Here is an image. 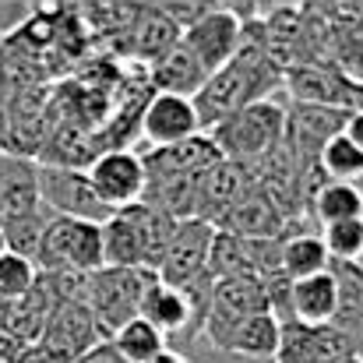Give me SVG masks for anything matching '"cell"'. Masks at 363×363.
<instances>
[{
	"label": "cell",
	"mask_w": 363,
	"mask_h": 363,
	"mask_svg": "<svg viewBox=\"0 0 363 363\" xmlns=\"http://www.w3.org/2000/svg\"><path fill=\"white\" fill-rule=\"evenodd\" d=\"M279 85H286V71H279L275 60H272L264 50L243 43L240 53H237L226 67H219V71L205 82V89L194 96L201 127L212 130V127H219L226 117L240 113V110L254 106V103L272 99V92H275Z\"/></svg>",
	"instance_id": "6da1fadb"
},
{
	"label": "cell",
	"mask_w": 363,
	"mask_h": 363,
	"mask_svg": "<svg viewBox=\"0 0 363 363\" xmlns=\"http://www.w3.org/2000/svg\"><path fill=\"white\" fill-rule=\"evenodd\" d=\"M205 134H212L223 159L250 166V162H261V159L275 155L279 148H286L289 106H282L275 99H264V103H254L240 113L226 117L219 127H212Z\"/></svg>",
	"instance_id": "7a4b0ae2"
},
{
	"label": "cell",
	"mask_w": 363,
	"mask_h": 363,
	"mask_svg": "<svg viewBox=\"0 0 363 363\" xmlns=\"http://www.w3.org/2000/svg\"><path fill=\"white\" fill-rule=\"evenodd\" d=\"M35 264L43 275L53 272H78V275H96L99 268H106V247H103V226L99 223H85V219H60L53 216L39 250H35Z\"/></svg>",
	"instance_id": "3957f363"
},
{
	"label": "cell",
	"mask_w": 363,
	"mask_h": 363,
	"mask_svg": "<svg viewBox=\"0 0 363 363\" xmlns=\"http://www.w3.org/2000/svg\"><path fill=\"white\" fill-rule=\"evenodd\" d=\"M155 272H141V268H99L89 282V307L103 328L106 339H113L127 321L141 318V300L148 293V286L155 282Z\"/></svg>",
	"instance_id": "277c9868"
},
{
	"label": "cell",
	"mask_w": 363,
	"mask_h": 363,
	"mask_svg": "<svg viewBox=\"0 0 363 363\" xmlns=\"http://www.w3.org/2000/svg\"><path fill=\"white\" fill-rule=\"evenodd\" d=\"M39 198L50 216L60 219H85V223H106L113 212L99 201L89 169L60 166V162H39Z\"/></svg>",
	"instance_id": "5b68a950"
},
{
	"label": "cell",
	"mask_w": 363,
	"mask_h": 363,
	"mask_svg": "<svg viewBox=\"0 0 363 363\" xmlns=\"http://www.w3.org/2000/svg\"><path fill=\"white\" fill-rule=\"evenodd\" d=\"M89 180L99 194V201L110 212H121L130 205L145 201L148 191V169H145V155L130 152V148H106L92 159L89 166Z\"/></svg>",
	"instance_id": "8992f818"
},
{
	"label": "cell",
	"mask_w": 363,
	"mask_h": 363,
	"mask_svg": "<svg viewBox=\"0 0 363 363\" xmlns=\"http://www.w3.org/2000/svg\"><path fill=\"white\" fill-rule=\"evenodd\" d=\"M216 237H219V226L208 223V219H184V223H177V233H173V243H169V250L162 257L159 279L166 286L184 289V286L212 275L208 264H212V243H216Z\"/></svg>",
	"instance_id": "52a82bcc"
},
{
	"label": "cell",
	"mask_w": 363,
	"mask_h": 363,
	"mask_svg": "<svg viewBox=\"0 0 363 363\" xmlns=\"http://www.w3.org/2000/svg\"><path fill=\"white\" fill-rule=\"evenodd\" d=\"M243 25L240 18L226 7H208L191 28H184V46L201 60L208 74L226 67L237 53L243 50Z\"/></svg>",
	"instance_id": "ba28073f"
},
{
	"label": "cell",
	"mask_w": 363,
	"mask_h": 363,
	"mask_svg": "<svg viewBox=\"0 0 363 363\" xmlns=\"http://www.w3.org/2000/svg\"><path fill=\"white\" fill-rule=\"evenodd\" d=\"M346 357H360V346L342 328L335 325L314 328L300 321L282 325V346H279L275 363H339Z\"/></svg>",
	"instance_id": "9c48e42d"
},
{
	"label": "cell",
	"mask_w": 363,
	"mask_h": 363,
	"mask_svg": "<svg viewBox=\"0 0 363 363\" xmlns=\"http://www.w3.org/2000/svg\"><path fill=\"white\" fill-rule=\"evenodd\" d=\"M138 127H141V138H145L152 148H169V145H180V141H187V138H194V134H205L194 99L166 96V92H155V96L141 106Z\"/></svg>",
	"instance_id": "30bf717a"
},
{
	"label": "cell",
	"mask_w": 363,
	"mask_h": 363,
	"mask_svg": "<svg viewBox=\"0 0 363 363\" xmlns=\"http://www.w3.org/2000/svg\"><path fill=\"white\" fill-rule=\"evenodd\" d=\"M43 208L39 198V162H32L21 152H4L0 155V230L35 216Z\"/></svg>",
	"instance_id": "8fae6325"
},
{
	"label": "cell",
	"mask_w": 363,
	"mask_h": 363,
	"mask_svg": "<svg viewBox=\"0 0 363 363\" xmlns=\"http://www.w3.org/2000/svg\"><path fill=\"white\" fill-rule=\"evenodd\" d=\"M106 335L92 314L89 303H53V314H50V325L43 332V342L64 357L67 363H74L82 353H89L92 346H99Z\"/></svg>",
	"instance_id": "7c38bea8"
},
{
	"label": "cell",
	"mask_w": 363,
	"mask_h": 363,
	"mask_svg": "<svg viewBox=\"0 0 363 363\" xmlns=\"http://www.w3.org/2000/svg\"><path fill=\"white\" fill-rule=\"evenodd\" d=\"M141 318L152 321L162 335H180V339H198L201 335V321L198 311L187 296V289L166 286L162 279H155L141 300Z\"/></svg>",
	"instance_id": "4fadbf2b"
},
{
	"label": "cell",
	"mask_w": 363,
	"mask_h": 363,
	"mask_svg": "<svg viewBox=\"0 0 363 363\" xmlns=\"http://www.w3.org/2000/svg\"><path fill=\"white\" fill-rule=\"evenodd\" d=\"M219 162H223V152L212 141V134H194V138H187L180 145L148 148L145 152L148 177H205Z\"/></svg>",
	"instance_id": "5bb4252c"
},
{
	"label": "cell",
	"mask_w": 363,
	"mask_h": 363,
	"mask_svg": "<svg viewBox=\"0 0 363 363\" xmlns=\"http://www.w3.org/2000/svg\"><path fill=\"white\" fill-rule=\"evenodd\" d=\"M103 247L110 268H141L148 272V247H145V205H130L113 212L103 223Z\"/></svg>",
	"instance_id": "9a60e30c"
},
{
	"label": "cell",
	"mask_w": 363,
	"mask_h": 363,
	"mask_svg": "<svg viewBox=\"0 0 363 363\" xmlns=\"http://www.w3.org/2000/svg\"><path fill=\"white\" fill-rule=\"evenodd\" d=\"M219 230L240 233V237H250V240H272V237H286V216H282L279 201L268 191L250 187L240 201L223 216Z\"/></svg>",
	"instance_id": "2e32d148"
},
{
	"label": "cell",
	"mask_w": 363,
	"mask_h": 363,
	"mask_svg": "<svg viewBox=\"0 0 363 363\" xmlns=\"http://www.w3.org/2000/svg\"><path fill=\"white\" fill-rule=\"evenodd\" d=\"M350 110H335V106H307V103H293L289 106V134H286V148L296 152H311L314 162L321 155V148L342 134Z\"/></svg>",
	"instance_id": "e0dca14e"
},
{
	"label": "cell",
	"mask_w": 363,
	"mask_h": 363,
	"mask_svg": "<svg viewBox=\"0 0 363 363\" xmlns=\"http://www.w3.org/2000/svg\"><path fill=\"white\" fill-rule=\"evenodd\" d=\"M339 307H342V293H339V279L332 268L321 275L293 282V321L314 325V328L335 325Z\"/></svg>",
	"instance_id": "ac0fdd59"
},
{
	"label": "cell",
	"mask_w": 363,
	"mask_h": 363,
	"mask_svg": "<svg viewBox=\"0 0 363 363\" xmlns=\"http://www.w3.org/2000/svg\"><path fill=\"white\" fill-rule=\"evenodd\" d=\"M293 103H307V106H335V110H353V92L346 85V78H339L328 67H293L286 71V85Z\"/></svg>",
	"instance_id": "d6986e66"
},
{
	"label": "cell",
	"mask_w": 363,
	"mask_h": 363,
	"mask_svg": "<svg viewBox=\"0 0 363 363\" xmlns=\"http://www.w3.org/2000/svg\"><path fill=\"white\" fill-rule=\"evenodd\" d=\"M243 169H247V166L223 159L219 166H212V169L201 177V205H198V219H208V223H216V226L223 223V216L240 201L247 191H250Z\"/></svg>",
	"instance_id": "ffe728a7"
},
{
	"label": "cell",
	"mask_w": 363,
	"mask_h": 363,
	"mask_svg": "<svg viewBox=\"0 0 363 363\" xmlns=\"http://www.w3.org/2000/svg\"><path fill=\"white\" fill-rule=\"evenodd\" d=\"M208 78H212V74L201 67V60H198L184 43L173 46L162 60L152 64V85H155V92H166V96L194 99V96L205 89Z\"/></svg>",
	"instance_id": "44dd1931"
},
{
	"label": "cell",
	"mask_w": 363,
	"mask_h": 363,
	"mask_svg": "<svg viewBox=\"0 0 363 363\" xmlns=\"http://www.w3.org/2000/svg\"><path fill=\"white\" fill-rule=\"evenodd\" d=\"M279 346H282V321L272 311H264V314H254V318L240 321L216 350L237 353L247 360H275Z\"/></svg>",
	"instance_id": "7402d4cb"
},
{
	"label": "cell",
	"mask_w": 363,
	"mask_h": 363,
	"mask_svg": "<svg viewBox=\"0 0 363 363\" xmlns=\"http://www.w3.org/2000/svg\"><path fill=\"white\" fill-rule=\"evenodd\" d=\"M180 43H184V28L159 4H152V7H145L138 14V25H134V53L138 57H145L148 64H155L173 46H180Z\"/></svg>",
	"instance_id": "603a6c76"
},
{
	"label": "cell",
	"mask_w": 363,
	"mask_h": 363,
	"mask_svg": "<svg viewBox=\"0 0 363 363\" xmlns=\"http://www.w3.org/2000/svg\"><path fill=\"white\" fill-rule=\"evenodd\" d=\"M332 268V254L321 240V233H286L282 237V261H279V272L293 282L300 279H311V275H321Z\"/></svg>",
	"instance_id": "cb8c5ba5"
},
{
	"label": "cell",
	"mask_w": 363,
	"mask_h": 363,
	"mask_svg": "<svg viewBox=\"0 0 363 363\" xmlns=\"http://www.w3.org/2000/svg\"><path fill=\"white\" fill-rule=\"evenodd\" d=\"M314 219L325 226H335V223H350V219H363V187L360 184H335V180H325L314 194Z\"/></svg>",
	"instance_id": "d4e9b609"
},
{
	"label": "cell",
	"mask_w": 363,
	"mask_h": 363,
	"mask_svg": "<svg viewBox=\"0 0 363 363\" xmlns=\"http://www.w3.org/2000/svg\"><path fill=\"white\" fill-rule=\"evenodd\" d=\"M113 346L121 350V357L127 363H152L159 353H166V335L152 321L134 318L113 335Z\"/></svg>",
	"instance_id": "484cf974"
},
{
	"label": "cell",
	"mask_w": 363,
	"mask_h": 363,
	"mask_svg": "<svg viewBox=\"0 0 363 363\" xmlns=\"http://www.w3.org/2000/svg\"><path fill=\"white\" fill-rule=\"evenodd\" d=\"M318 166L328 180L335 184H363V152L346 138V134H335L321 155H318Z\"/></svg>",
	"instance_id": "4316f807"
},
{
	"label": "cell",
	"mask_w": 363,
	"mask_h": 363,
	"mask_svg": "<svg viewBox=\"0 0 363 363\" xmlns=\"http://www.w3.org/2000/svg\"><path fill=\"white\" fill-rule=\"evenodd\" d=\"M39 264L25 254H14L7 250L0 257V300L4 303H14V300H25L28 293H35L39 286Z\"/></svg>",
	"instance_id": "83f0119b"
},
{
	"label": "cell",
	"mask_w": 363,
	"mask_h": 363,
	"mask_svg": "<svg viewBox=\"0 0 363 363\" xmlns=\"http://www.w3.org/2000/svg\"><path fill=\"white\" fill-rule=\"evenodd\" d=\"M321 240L332 254V264H363V219L325 226Z\"/></svg>",
	"instance_id": "f1b7e54d"
},
{
	"label": "cell",
	"mask_w": 363,
	"mask_h": 363,
	"mask_svg": "<svg viewBox=\"0 0 363 363\" xmlns=\"http://www.w3.org/2000/svg\"><path fill=\"white\" fill-rule=\"evenodd\" d=\"M74 363H127L121 357V350L113 346V339H103L99 346H92L89 353H82Z\"/></svg>",
	"instance_id": "f546056e"
},
{
	"label": "cell",
	"mask_w": 363,
	"mask_h": 363,
	"mask_svg": "<svg viewBox=\"0 0 363 363\" xmlns=\"http://www.w3.org/2000/svg\"><path fill=\"white\" fill-rule=\"evenodd\" d=\"M342 134H346V138H350V141H353V145L363 152V106H360V110H350Z\"/></svg>",
	"instance_id": "4dcf8cb0"
},
{
	"label": "cell",
	"mask_w": 363,
	"mask_h": 363,
	"mask_svg": "<svg viewBox=\"0 0 363 363\" xmlns=\"http://www.w3.org/2000/svg\"><path fill=\"white\" fill-rule=\"evenodd\" d=\"M4 152H11V117H7V110L0 106V155Z\"/></svg>",
	"instance_id": "1f68e13d"
},
{
	"label": "cell",
	"mask_w": 363,
	"mask_h": 363,
	"mask_svg": "<svg viewBox=\"0 0 363 363\" xmlns=\"http://www.w3.org/2000/svg\"><path fill=\"white\" fill-rule=\"evenodd\" d=\"M152 363H191V360H187L180 350H166V353H159V357H155Z\"/></svg>",
	"instance_id": "d6a6232c"
},
{
	"label": "cell",
	"mask_w": 363,
	"mask_h": 363,
	"mask_svg": "<svg viewBox=\"0 0 363 363\" xmlns=\"http://www.w3.org/2000/svg\"><path fill=\"white\" fill-rule=\"evenodd\" d=\"M7 250H11V247H7V237H4V230H0V257H4Z\"/></svg>",
	"instance_id": "836d02e7"
},
{
	"label": "cell",
	"mask_w": 363,
	"mask_h": 363,
	"mask_svg": "<svg viewBox=\"0 0 363 363\" xmlns=\"http://www.w3.org/2000/svg\"><path fill=\"white\" fill-rule=\"evenodd\" d=\"M357 346H360V357H363V321H360V332H357Z\"/></svg>",
	"instance_id": "e575fe53"
},
{
	"label": "cell",
	"mask_w": 363,
	"mask_h": 363,
	"mask_svg": "<svg viewBox=\"0 0 363 363\" xmlns=\"http://www.w3.org/2000/svg\"><path fill=\"white\" fill-rule=\"evenodd\" d=\"M360 187H363V184H360Z\"/></svg>",
	"instance_id": "d590c367"
}]
</instances>
